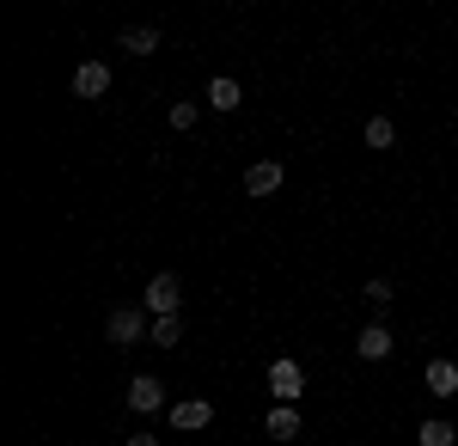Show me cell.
<instances>
[{
	"label": "cell",
	"instance_id": "cell-16",
	"mask_svg": "<svg viewBox=\"0 0 458 446\" xmlns=\"http://www.w3.org/2000/svg\"><path fill=\"white\" fill-rule=\"evenodd\" d=\"M172 129H196V104H190V99L172 104Z\"/></svg>",
	"mask_w": 458,
	"mask_h": 446
},
{
	"label": "cell",
	"instance_id": "cell-14",
	"mask_svg": "<svg viewBox=\"0 0 458 446\" xmlns=\"http://www.w3.org/2000/svg\"><path fill=\"white\" fill-rule=\"evenodd\" d=\"M360 141H367V147H373V153H386L391 141H397V123H391V116H373V123H367V129H360Z\"/></svg>",
	"mask_w": 458,
	"mask_h": 446
},
{
	"label": "cell",
	"instance_id": "cell-17",
	"mask_svg": "<svg viewBox=\"0 0 458 446\" xmlns=\"http://www.w3.org/2000/svg\"><path fill=\"white\" fill-rule=\"evenodd\" d=\"M367 300H373V306H391V281H386V275L367 281Z\"/></svg>",
	"mask_w": 458,
	"mask_h": 446
},
{
	"label": "cell",
	"instance_id": "cell-10",
	"mask_svg": "<svg viewBox=\"0 0 458 446\" xmlns=\"http://www.w3.org/2000/svg\"><path fill=\"white\" fill-rule=\"evenodd\" d=\"M208 104L214 110H239V104H245V86H239L233 73H220V80H208Z\"/></svg>",
	"mask_w": 458,
	"mask_h": 446
},
{
	"label": "cell",
	"instance_id": "cell-9",
	"mask_svg": "<svg viewBox=\"0 0 458 446\" xmlns=\"http://www.w3.org/2000/svg\"><path fill=\"white\" fill-rule=\"evenodd\" d=\"M300 428H306V416L293 410V404H276V410L263 416V434H269V441H293Z\"/></svg>",
	"mask_w": 458,
	"mask_h": 446
},
{
	"label": "cell",
	"instance_id": "cell-15",
	"mask_svg": "<svg viewBox=\"0 0 458 446\" xmlns=\"http://www.w3.org/2000/svg\"><path fill=\"white\" fill-rule=\"evenodd\" d=\"M153 343H159V348L183 343V312H177V318H153Z\"/></svg>",
	"mask_w": 458,
	"mask_h": 446
},
{
	"label": "cell",
	"instance_id": "cell-11",
	"mask_svg": "<svg viewBox=\"0 0 458 446\" xmlns=\"http://www.w3.org/2000/svg\"><path fill=\"white\" fill-rule=\"evenodd\" d=\"M428 391H434V398H453L458 391V361H446V355L428 361Z\"/></svg>",
	"mask_w": 458,
	"mask_h": 446
},
{
	"label": "cell",
	"instance_id": "cell-13",
	"mask_svg": "<svg viewBox=\"0 0 458 446\" xmlns=\"http://www.w3.org/2000/svg\"><path fill=\"white\" fill-rule=\"evenodd\" d=\"M116 37H123L129 56H153V49H159V31H153V25H129V31H116Z\"/></svg>",
	"mask_w": 458,
	"mask_h": 446
},
{
	"label": "cell",
	"instance_id": "cell-4",
	"mask_svg": "<svg viewBox=\"0 0 458 446\" xmlns=\"http://www.w3.org/2000/svg\"><path fill=\"white\" fill-rule=\"evenodd\" d=\"M269 391H276V404H293V398H300V391H306V367H300V361H276V367H269Z\"/></svg>",
	"mask_w": 458,
	"mask_h": 446
},
{
	"label": "cell",
	"instance_id": "cell-1",
	"mask_svg": "<svg viewBox=\"0 0 458 446\" xmlns=\"http://www.w3.org/2000/svg\"><path fill=\"white\" fill-rule=\"evenodd\" d=\"M105 337L116 348H129V343H141V337H153V318H147V306H116L105 318Z\"/></svg>",
	"mask_w": 458,
	"mask_h": 446
},
{
	"label": "cell",
	"instance_id": "cell-3",
	"mask_svg": "<svg viewBox=\"0 0 458 446\" xmlns=\"http://www.w3.org/2000/svg\"><path fill=\"white\" fill-rule=\"evenodd\" d=\"M129 410L135 416H159L165 410V385H159V373H135L129 379Z\"/></svg>",
	"mask_w": 458,
	"mask_h": 446
},
{
	"label": "cell",
	"instance_id": "cell-6",
	"mask_svg": "<svg viewBox=\"0 0 458 446\" xmlns=\"http://www.w3.org/2000/svg\"><path fill=\"white\" fill-rule=\"evenodd\" d=\"M68 86H73V99H105V92H110V68H105V62H80Z\"/></svg>",
	"mask_w": 458,
	"mask_h": 446
},
{
	"label": "cell",
	"instance_id": "cell-18",
	"mask_svg": "<svg viewBox=\"0 0 458 446\" xmlns=\"http://www.w3.org/2000/svg\"><path fill=\"white\" fill-rule=\"evenodd\" d=\"M129 446H159V441H153L147 428H135V434H129Z\"/></svg>",
	"mask_w": 458,
	"mask_h": 446
},
{
	"label": "cell",
	"instance_id": "cell-5",
	"mask_svg": "<svg viewBox=\"0 0 458 446\" xmlns=\"http://www.w3.org/2000/svg\"><path fill=\"white\" fill-rule=\"evenodd\" d=\"M165 416H172L177 434H202V428L214 422V404H208V398H183V404H172Z\"/></svg>",
	"mask_w": 458,
	"mask_h": 446
},
{
	"label": "cell",
	"instance_id": "cell-8",
	"mask_svg": "<svg viewBox=\"0 0 458 446\" xmlns=\"http://www.w3.org/2000/svg\"><path fill=\"white\" fill-rule=\"evenodd\" d=\"M282 159H257V166H250V172H245V190H250V196H276V190H282Z\"/></svg>",
	"mask_w": 458,
	"mask_h": 446
},
{
	"label": "cell",
	"instance_id": "cell-12",
	"mask_svg": "<svg viewBox=\"0 0 458 446\" xmlns=\"http://www.w3.org/2000/svg\"><path fill=\"white\" fill-rule=\"evenodd\" d=\"M416 441H422V446H453V441H458V428L446 422V416H428L422 428H416Z\"/></svg>",
	"mask_w": 458,
	"mask_h": 446
},
{
	"label": "cell",
	"instance_id": "cell-7",
	"mask_svg": "<svg viewBox=\"0 0 458 446\" xmlns=\"http://www.w3.org/2000/svg\"><path fill=\"white\" fill-rule=\"evenodd\" d=\"M391 324H367V330H360V337H354V355H360V361H391Z\"/></svg>",
	"mask_w": 458,
	"mask_h": 446
},
{
	"label": "cell",
	"instance_id": "cell-2",
	"mask_svg": "<svg viewBox=\"0 0 458 446\" xmlns=\"http://www.w3.org/2000/svg\"><path fill=\"white\" fill-rule=\"evenodd\" d=\"M147 312H153V318H177V312H183V281H177L172 270L147 281Z\"/></svg>",
	"mask_w": 458,
	"mask_h": 446
}]
</instances>
